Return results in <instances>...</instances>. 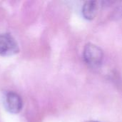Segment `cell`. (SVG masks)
<instances>
[{
  "label": "cell",
  "instance_id": "cell-5",
  "mask_svg": "<svg viewBox=\"0 0 122 122\" xmlns=\"http://www.w3.org/2000/svg\"><path fill=\"white\" fill-rule=\"evenodd\" d=\"M113 17L116 19H118L122 17V2H121L120 4L118 5V6L116 7L113 13Z\"/></svg>",
  "mask_w": 122,
  "mask_h": 122
},
{
  "label": "cell",
  "instance_id": "cell-6",
  "mask_svg": "<svg viewBox=\"0 0 122 122\" xmlns=\"http://www.w3.org/2000/svg\"><path fill=\"white\" fill-rule=\"evenodd\" d=\"M97 122V121H89V122Z\"/></svg>",
  "mask_w": 122,
  "mask_h": 122
},
{
  "label": "cell",
  "instance_id": "cell-2",
  "mask_svg": "<svg viewBox=\"0 0 122 122\" xmlns=\"http://www.w3.org/2000/svg\"><path fill=\"white\" fill-rule=\"evenodd\" d=\"M19 46L15 39L9 34H0V56H9L17 54Z\"/></svg>",
  "mask_w": 122,
  "mask_h": 122
},
{
  "label": "cell",
  "instance_id": "cell-4",
  "mask_svg": "<svg viewBox=\"0 0 122 122\" xmlns=\"http://www.w3.org/2000/svg\"><path fill=\"white\" fill-rule=\"evenodd\" d=\"M99 2L97 1H86L82 6L81 12L84 19L87 20L94 19L98 14Z\"/></svg>",
  "mask_w": 122,
  "mask_h": 122
},
{
  "label": "cell",
  "instance_id": "cell-1",
  "mask_svg": "<svg viewBox=\"0 0 122 122\" xmlns=\"http://www.w3.org/2000/svg\"><path fill=\"white\" fill-rule=\"evenodd\" d=\"M82 56L86 65L93 69L100 67L104 60L103 50L92 43H87L84 46Z\"/></svg>",
  "mask_w": 122,
  "mask_h": 122
},
{
  "label": "cell",
  "instance_id": "cell-3",
  "mask_svg": "<svg viewBox=\"0 0 122 122\" xmlns=\"http://www.w3.org/2000/svg\"><path fill=\"white\" fill-rule=\"evenodd\" d=\"M4 106L5 109L11 114H18L21 112L23 102L20 96L14 92H7L4 96Z\"/></svg>",
  "mask_w": 122,
  "mask_h": 122
}]
</instances>
